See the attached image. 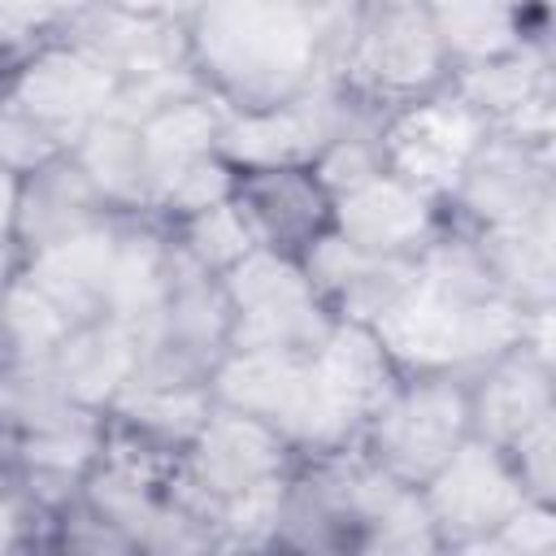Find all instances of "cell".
Returning <instances> with one entry per match:
<instances>
[{
	"instance_id": "6da1fadb",
	"label": "cell",
	"mask_w": 556,
	"mask_h": 556,
	"mask_svg": "<svg viewBox=\"0 0 556 556\" xmlns=\"http://www.w3.org/2000/svg\"><path fill=\"white\" fill-rule=\"evenodd\" d=\"M361 0H204L191 65L230 109H265L339 74Z\"/></svg>"
},
{
	"instance_id": "7a4b0ae2",
	"label": "cell",
	"mask_w": 556,
	"mask_h": 556,
	"mask_svg": "<svg viewBox=\"0 0 556 556\" xmlns=\"http://www.w3.org/2000/svg\"><path fill=\"white\" fill-rule=\"evenodd\" d=\"M526 308L504 295H452L430 282H413L378 321L374 334L400 365V374H460L491 365L521 343Z\"/></svg>"
},
{
	"instance_id": "3957f363",
	"label": "cell",
	"mask_w": 556,
	"mask_h": 556,
	"mask_svg": "<svg viewBox=\"0 0 556 556\" xmlns=\"http://www.w3.org/2000/svg\"><path fill=\"white\" fill-rule=\"evenodd\" d=\"M208 395L278 430L295 456H317L356 443V426L321 391L308 352L226 348L208 374Z\"/></svg>"
},
{
	"instance_id": "277c9868",
	"label": "cell",
	"mask_w": 556,
	"mask_h": 556,
	"mask_svg": "<svg viewBox=\"0 0 556 556\" xmlns=\"http://www.w3.org/2000/svg\"><path fill=\"white\" fill-rule=\"evenodd\" d=\"M295 460H300L295 447L278 430L213 400V408L200 421V430L191 434V443L174 456V465L165 473V495L213 530V517L230 495L291 473Z\"/></svg>"
},
{
	"instance_id": "5b68a950",
	"label": "cell",
	"mask_w": 556,
	"mask_h": 556,
	"mask_svg": "<svg viewBox=\"0 0 556 556\" xmlns=\"http://www.w3.org/2000/svg\"><path fill=\"white\" fill-rule=\"evenodd\" d=\"M469 434V387L460 374H404L356 443L391 478L421 486Z\"/></svg>"
},
{
	"instance_id": "8992f818",
	"label": "cell",
	"mask_w": 556,
	"mask_h": 556,
	"mask_svg": "<svg viewBox=\"0 0 556 556\" xmlns=\"http://www.w3.org/2000/svg\"><path fill=\"white\" fill-rule=\"evenodd\" d=\"M447 70L452 61L421 0H361L352 39H348V52L334 78L395 109L413 96L443 87Z\"/></svg>"
},
{
	"instance_id": "52a82bcc",
	"label": "cell",
	"mask_w": 556,
	"mask_h": 556,
	"mask_svg": "<svg viewBox=\"0 0 556 556\" xmlns=\"http://www.w3.org/2000/svg\"><path fill=\"white\" fill-rule=\"evenodd\" d=\"M217 282L230 304V348L313 352L334 321V313L313 291L300 256L291 252L256 243Z\"/></svg>"
},
{
	"instance_id": "ba28073f",
	"label": "cell",
	"mask_w": 556,
	"mask_h": 556,
	"mask_svg": "<svg viewBox=\"0 0 556 556\" xmlns=\"http://www.w3.org/2000/svg\"><path fill=\"white\" fill-rule=\"evenodd\" d=\"M486 130H491V122L443 83L426 96L395 104L378 130V148H382V165L391 174L447 200L452 187L460 182L469 156L486 139Z\"/></svg>"
},
{
	"instance_id": "9c48e42d",
	"label": "cell",
	"mask_w": 556,
	"mask_h": 556,
	"mask_svg": "<svg viewBox=\"0 0 556 556\" xmlns=\"http://www.w3.org/2000/svg\"><path fill=\"white\" fill-rule=\"evenodd\" d=\"M230 348V304L222 282L195 269L187 256L178 265L174 291L139 326V369L148 382H208L213 365Z\"/></svg>"
},
{
	"instance_id": "30bf717a",
	"label": "cell",
	"mask_w": 556,
	"mask_h": 556,
	"mask_svg": "<svg viewBox=\"0 0 556 556\" xmlns=\"http://www.w3.org/2000/svg\"><path fill=\"white\" fill-rule=\"evenodd\" d=\"M117 78L65 39H39L0 70V100L17 104L65 148L109 113Z\"/></svg>"
},
{
	"instance_id": "8fae6325",
	"label": "cell",
	"mask_w": 556,
	"mask_h": 556,
	"mask_svg": "<svg viewBox=\"0 0 556 556\" xmlns=\"http://www.w3.org/2000/svg\"><path fill=\"white\" fill-rule=\"evenodd\" d=\"M443 208L456 226H469V230L556 213L552 143H530L504 130H486L460 182L443 200Z\"/></svg>"
},
{
	"instance_id": "7c38bea8",
	"label": "cell",
	"mask_w": 556,
	"mask_h": 556,
	"mask_svg": "<svg viewBox=\"0 0 556 556\" xmlns=\"http://www.w3.org/2000/svg\"><path fill=\"white\" fill-rule=\"evenodd\" d=\"M417 491L439 534V547L460 552H473L508 513L521 508V500H530L508 452L478 434H469Z\"/></svg>"
},
{
	"instance_id": "4fadbf2b",
	"label": "cell",
	"mask_w": 556,
	"mask_h": 556,
	"mask_svg": "<svg viewBox=\"0 0 556 556\" xmlns=\"http://www.w3.org/2000/svg\"><path fill=\"white\" fill-rule=\"evenodd\" d=\"M443 200L391 169L330 200V230L378 256H417L443 230Z\"/></svg>"
},
{
	"instance_id": "5bb4252c",
	"label": "cell",
	"mask_w": 556,
	"mask_h": 556,
	"mask_svg": "<svg viewBox=\"0 0 556 556\" xmlns=\"http://www.w3.org/2000/svg\"><path fill=\"white\" fill-rule=\"evenodd\" d=\"M52 39H65L78 52H87L117 83H135V78H148V74H161V70L191 65L187 22L156 17V13H130V9H117V4H104V0L87 4Z\"/></svg>"
},
{
	"instance_id": "9a60e30c",
	"label": "cell",
	"mask_w": 556,
	"mask_h": 556,
	"mask_svg": "<svg viewBox=\"0 0 556 556\" xmlns=\"http://www.w3.org/2000/svg\"><path fill=\"white\" fill-rule=\"evenodd\" d=\"M300 265L334 317L365 326H374L417 282V256H378L348 243L339 230H321L300 252Z\"/></svg>"
},
{
	"instance_id": "2e32d148",
	"label": "cell",
	"mask_w": 556,
	"mask_h": 556,
	"mask_svg": "<svg viewBox=\"0 0 556 556\" xmlns=\"http://www.w3.org/2000/svg\"><path fill=\"white\" fill-rule=\"evenodd\" d=\"M261 248L300 256L321 230H330V195L308 165L239 169L235 195Z\"/></svg>"
},
{
	"instance_id": "e0dca14e",
	"label": "cell",
	"mask_w": 556,
	"mask_h": 556,
	"mask_svg": "<svg viewBox=\"0 0 556 556\" xmlns=\"http://www.w3.org/2000/svg\"><path fill=\"white\" fill-rule=\"evenodd\" d=\"M465 387H469V430L478 439H491L495 447H508L534 421L556 413L552 361L534 356L521 343L495 356L491 365L473 369Z\"/></svg>"
},
{
	"instance_id": "ac0fdd59",
	"label": "cell",
	"mask_w": 556,
	"mask_h": 556,
	"mask_svg": "<svg viewBox=\"0 0 556 556\" xmlns=\"http://www.w3.org/2000/svg\"><path fill=\"white\" fill-rule=\"evenodd\" d=\"M113 208L87 178V169L74 161V152H56L39 169L22 174L17 182V213H13V239L22 252H39L56 239H70L87 226L109 222Z\"/></svg>"
},
{
	"instance_id": "d6986e66",
	"label": "cell",
	"mask_w": 556,
	"mask_h": 556,
	"mask_svg": "<svg viewBox=\"0 0 556 556\" xmlns=\"http://www.w3.org/2000/svg\"><path fill=\"white\" fill-rule=\"evenodd\" d=\"M122 217L126 213H113L100 226H87V230H78L70 239H56V243L39 248V252H26L22 278H30L70 321L104 317Z\"/></svg>"
},
{
	"instance_id": "ffe728a7",
	"label": "cell",
	"mask_w": 556,
	"mask_h": 556,
	"mask_svg": "<svg viewBox=\"0 0 556 556\" xmlns=\"http://www.w3.org/2000/svg\"><path fill=\"white\" fill-rule=\"evenodd\" d=\"M48 369L78 408L104 413L139 369V326L117 317L74 321L52 348Z\"/></svg>"
},
{
	"instance_id": "44dd1931",
	"label": "cell",
	"mask_w": 556,
	"mask_h": 556,
	"mask_svg": "<svg viewBox=\"0 0 556 556\" xmlns=\"http://www.w3.org/2000/svg\"><path fill=\"white\" fill-rule=\"evenodd\" d=\"M308 361H313V374H317L321 391L330 395V404L356 426V439H361V426L369 421V413L404 378L400 365L391 361V352L382 348V339L374 334V326L343 321V317L330 321V330L308 352Z\"/></svg>"
},
{
	"instance_id": "7402d4cb",
	"label": "cell",
	"mask_w": 556,
	"mask_h": 556,
	"mask_svg": "<svg viewBox=\"0 0 556 556\" xmlns=\"http://www.w3.org/2000/svg\"><path fill=\"white\" fill-rule=\"evenodd\" d=\"M469 235H473V248L504 300H513L521 308L552 304V295H556V213L508 222V226H478Z\"/></svg>"
},
{
	"instance_id": "603a6c76",
	"label": "cell",
	"mask_w": 556,
	"mask_h": 556,
	"mask_svg": "<svg viewBox=\"0 0 556 556\" xmlns=\"http://www.w3.org/2000/svg\"><path fill=\"white\" fill-rule=\"evenodd\" d=\"M447 87L478 109L491 126L508 122L517 109H526L530 100L552 91V52H547V35H530L526 43H517L513 52L500 56H482V61H465L447 70Z\"/></svg>"
},
{
	"instance_id": "cb8c5ba5",
	"label": "cell",
	"mask_w": 556,
	"mask_h": 556,
	"mask_svg": "<svg viewBox=\"0 0 556 556\" xmlns=\"http://www.w3.org/2000/svg\"><path fill=\"white\" fill-rule=\"evenodd\" d=\"M74 161L87 169L96 191L109 200L113 213L152 217V156L143 130L122 117H96L74 143Z\"/></svg>"
},
{
	"instance_id": "d4e9b609",
	"label": "cell",
	"mask_w": 556,
	"mask_h": 556,
	"mask_svg": "<svg viewBox=\"0 0 556 556\" xmlns=\"http://www.w3.org/2000/svg\"><path fill=\"white\" fill-rule=\"evenodd\" d=\"M208 382H148L130 378L126 391L104 408V421L130 439H143L161 452H182L200 421L208 417Z\"/></svg>"
},
{
	"instance_id": "484cf974",
	"label": "cell",
	"mask_w": 556,
	"mask_h": 556,
	"mask_svg": "<svg viewBox=\"0 0 556 556\" xmlns=\"http://www.w3.org/2000/svg\"><path fill=\"white\" fill-rule=\"evenodd\" d=\"M421 4L452 65L513 52L517 43L543 30L530 26V9L543 4H521V0H421Z\"/></svg>"
},
{
	"instance_id": "4316f807",
	"label": "cell",
	"mask_w": 556,
	"mask_h": 556,
	"mask_svg": "<svg viewBox=\"0 0 556 556\" xmlns=\"http://www.w3.org/2000/svg\"><path fill=\"white\" fill-rule=\"evenodd\" d=\"M70 326L74 321L30 278L17 274V282L0 295V369L48 361Z\"/></svg>"
},
{
	"instance_id": "83f0119b",
	"label": "cell",
	"mask_w": 556,
	"mask_h": 556,
	"mask_svg": "<svg viewBox=\"0 0 556 556\" xmlns=\"http://www.w3.org/2000/svg\"><path fill=\"white\" fill-rule=\"evenodd\" d=\"M169 226V239L174 248L204 274L222 278L235 261H243L252 248H256V235L248 226V217L239 213L235 200H217L200 213H187L178 222H165Z\"/></svg>"
},
{
	"instance_id": "f1b7e54d",
	"label": "cell",
	"mask_w": 556,
	"mask_h": 556,
	"mask_svg": "<svg viewBox=\"0 0 556 556\" xmlns=\"http://www.w3.org/2000/svg\"><path fill=\"white\" fill-rule=\"evenodd\" d=\"M70 413H78V404L61 391L48 361L0 369V434H30V430L52 426Z\"/></svg>"
},
{
	"instance_id": "f546056e",
	"label": "cell",
	"mask_w": 556,
	"mask_h": 556,
	"mask_svg": "<svg viewBox=\"0 0 556 556\" xmlns=\"http://www.w3.org/2000/svg\"><path fill=\"white\" fill-rule=\"evenodd\" d=\"M208 91V83L200 78L195 65H178V70H161V74H148V78H135V83H117L113 91V104H109V117H122V122H148L152 113L187 100V96H200Z\"/></svg>"
},
{
	"instance_id": "4dcf8cb0",
	"label": "cell",
	"mask_w": 556,
	"mask_h": 556,
	"mask_svg": "<svg viewBox=\"0 0 556 556\" xmlns=\"http://www.w3.org/2000/svg\"><path fill=\"white\" fill-rule=\"evenodd\" d=\"M317 174V182L326 187V195H343L361 182H369L374 174H382V148H378V135H343L334 143H326L317 152V161L308 165Z\"/></svg>"
},
{
	"instance_id": "1f68e13d",
	"label": "cell",
	"mask_w": 556,
	"mask_h": 556,
	"mask_svg": "<svg viewBox=\"0 0 556 556\" xmlns=\"http://www.w3.org/2000/svg\"><path fill=\"white\" fill-rule=\"evenodd\" d=\"M556 547V508L552 500H521L473 552H508V556H547Z\"/></svg>"
},
{
	"instance_id": "d6a6232c",
	"label": "cell",
	"mask_w": 556,
	"mask_h": 556,
	"mask_svg": "<svg viewBox=\"0 0 556 556\" xmlns=\"http://www.w3.org/2000/svg\"><path fill=\"white\" fill-rule=\"evenodd\" d=\"M56 152H65V143L52 135V130H43L35 117H26L17 104H9V100H0V165L9 169V174H30V169H39L43 161H52Z\"/></svg>"
},
{
	"instance_id": "836d02e7",
	"label": "cell",
	"mask_w": 556,
	"mask_h": 556,
	"mask_svg": "<svg viewBox=\"0 0 556 556\" xmlns=\"http://www.w3.org/2000/svg\"><path fill=\"white\" fill-rule=\"evenodd\" d=\"M504 452H508V460H513L530 500H556V413L534 421Z\"/></svg>"
},
{
	"instance_id": "e575fe53",
	"label": "cell",
	"mask_w": 556,
	"mask_h": 556,
	"mask_svg": "<svg viewBox=\"0 0 556 556\" xmlns=\"http://www.w3.org/2000/svg\"><path fill=\"white\" fill-rule=\"evenodd\" d=\"M87 4L96 0H0V22L13 30L22 48L52 39L61 26H70Z\"/></svg>"
},
{
	"instance_id": "d590c367",
	"label": "cell",
	"mask_w": 556,
	"mask_h": 556,
	"mask_svg": "<svg viewBox=\"0 0 556 556\" xmlns=\"http://www.w3.org/2000/svg\"><path fill=\"white\" fill-rule=\"evenodd\" d=\"M52 530H56V543L70 547V552H135L130 539L113 521H104L100 513H91L83 500L65 504L52 517Z\"/></svg>"
},
{
	"instance_id": "8d00e7d4",
	"label": "cell",
	"mask_w": 556,
	"mask_h": 556,
	"mask_svg": "<svg viewBox=\"0 0 556 556\" xmlns=\"http://www.w3.org/2000/svg\"><path fill=\"white\" fill-rule=\"evenodd\" d=\"M39 526H52V517L39 513L17 482H4L0 478V556L4 552H22V547H35L39 543Z\"/></svg>"
},
{
	"instance_id": "74e56055",
	"label": "cell",
	"mask_w": 556,
	"mask_h": 556,
	"mask_svg": "<svg viewBox=\"0 0 556 556\" xmlns=\"http://www.w3.org/2000/svg\"><path fill=\"white\" fill-rule=\"evenodd\" d=\"M104 4H117V9H130V13H156V17L191 22L204 0H104Z\"/></svg>"
},
{
	"instance_id": "f35d334b",
	"label": "cell",
	"mask_w": 556,
	"mask_h": 556,
	"mask_svg": "<svg viewBox=\"0 0 556 556\" xmlns=\"http://www.w3.org/2000/svg\"><path fill=\"white\" fill-rule=\"evenodd\" d=\"M17 174L0 165V239H13V213H17Z\"/></svg>"
},
{
	"instance_id": "ab89813d",
	"label": "cell",
	"mask_w": 556,
	"mask_h": 556,
	"mask_svg": "<svg viewBox=\"0 0 556 556\" xmlns=\"http://www.w3.org/2000/svg\"><path fill=\"white\" fill-rule=\"evenodd\" d=\"M22 261H26V252L17 248V239H0V295H4V291L17 282Z\"/></svg>"
},
{
	"instance_id": "60d3db41",
	"label": "cell",
	"mask_w": 556,
	"mask_h": 556,
	"mask_svg": "<svg viewBox=\"0 0 556 556\" xmlns=\"http://www.w3.org/2000/svg\"><path fill=\"white\" fill-rule=\"evenodd\" d=\"M17 52H26V48H22V43L13 39V30H9L4 22H0V65H9V61H13Z\"/></svg>"
},
{
	"instance_id": "b9f144b4",
	"label": "cell",
	"mask_w": 556,
	"mask_h": 556,
	"mask_svg": "<svg viewBox=\"0 0 556 556\" xmlns=\"http://www.w3.org/2000/svg\"><path fill=\"white\" fill-rule=\"evenodd\" d=\"M304 4H317V0H304Z\"/></svg>"
}]
</instances>
